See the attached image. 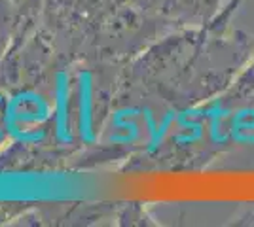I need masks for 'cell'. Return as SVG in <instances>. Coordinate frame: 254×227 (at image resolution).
Instances as JSON below:
<instances>
[{
    "label": "cell",
    "instance_id": "obj_1",
    "mask_svg": "<svg viewBox=\"0 0 254 227\" xmlns=\"http://www.w3.org/2000/svg\"><path fill=\"white\" fill-rule=\"evenodd\" d=\"M241 2L230 0L205 23L154 44L133 70L135 91L177 114L220 97L254 51V36L232 25Z\"/></svg>",
    "mask_w": 254,
    "mask_h": 227
},
{
    "label": "cell",
    "instance_id": "obj_2",
    "mask_svg": "<svg viewBox=\"0 0 254 227\" xmlns=\"http://www.w3.org/2000/svg\"><path fill=\"white\" fill-rule=\"evenodd\" d=\"M214 102L241 119L254 118V51L228 89L214 98Z\"/></svg>",
    "mask_w": 254,
    "mask_h": 227
},
{
    "label": "cell",
    "instance_id": "obj_3",
    "mask_svg": "<svg viewBox=\"0 0 254 227\" xmlns=\"http://www.w3.org/2000/svg\"><path fill=\"white\" fill-rule=\"evenodd\" d=\"M230 226H237V227H254V203H247L243 205L228 222Z\"/></svg>",
    "mask_w": 254,
    "mask_h": 227
}]
</instances>
